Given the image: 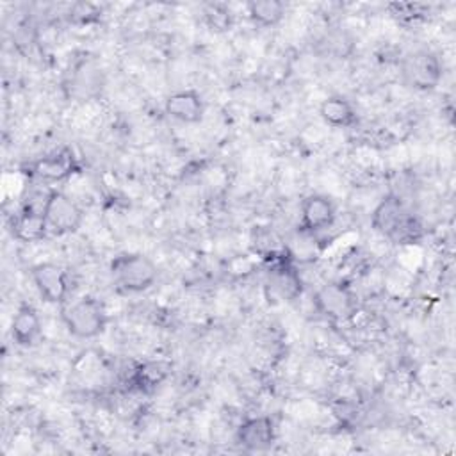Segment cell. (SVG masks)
Returning a JSON list of instances; mask_svg holds the SVG:
<instances>
[{
  "label": "cell",
  "instance_id": "4fadbf2b",
  "mask_svg": "<svg viewBox=\"0 0 456 456\" xmlns=\"http://www.w3.org/2000/svg\"><path fill=\"white\" fill-rule=\"evenodd\" d=\"M73 169H75V157L71 150L62 148L59 151H53L36 160L32 166V175H36L45 182H59L69 176Z\"/></svg>",
  "mask_w": 456,
  "mask_h": 456
},
{
  "label": "cell",
  "instance_id": "5b68a950",
  "mask_svg": "<svg viewBox=\"0 0 456 456\" xmlns=\"http://www.w3.org/2000/svg\"><path fill=\"white\" fill-rule=\"evenodd\" d=\"M84 221L82 208L64 192L50 191L45 207V223L52 235H69L78 232Z\"/></svg>",
  "mask_w": 456,
  "mask_h": 456
},
{
  "label": "cell",
  "instance_id": "277c9868",
  "mask_svg": "<svg viewBox=\"0 0 456 456\" xmlns=\"http://www.w3.org/2000/svg\"><path fill=\"white\" fill-rule=\"evenodd\" d=\"M403 82L417 91H431L440 84L442 64L431 50L410 52L401 62Z\"/></svg>",
  "mask_w": 456,
  "mask_h": 456
},
{
  "label": "cell",
  "instance_id": "30bf717a",
  "mask_svg": "<svg viewBox=\"0 0 456 456\" xmlns=\"http://www.w3.org/2000/svg\"><path fill=\"white\" fill-rule=\"evenodd\" d=\"M237 444L246 451H264L274 444L276 426L267 415H255L244 419L237 428Z\"/></svg>",
  "mask_w": 456,
  "mask_h": 456
},
{
  "label": "cell",
  "instance_id": "7c38bea8",
  "mask_svg": "<svg viewBox=\"0 0 456 456\" xmlns=\"http://www.w3.org/2000/svg\"><path fill=\"white\" fill-rule=\"evenodd\" d=\"M43 333L39 312L30 303H21L11 319V337L21 347L34 346Z\"/></svg>",
  "mask_w": 456,
  "mask_h": 456
},
{
  "label": "cell",
  "instance_id": "8fae6325",
  "mask_svg": "<svg viewBox=\"0 0 456 456\" xmlns=\"http://www.w3.org/2000/svg\"><path fill=\"white\" fill-rule=\"evenodd\" d=\"M164 110L180 123L196 125L205 116V100L196 89H180L164 100Z\"/></svg>",
  "mask_w": 456,
  "mask_h": 456
},
{
  "label": "cell",
  "instance_id": "5bb4252c",
  "mask_svg": "<svg viewBox=\"0 0 456 456\" xmlns=\"http://www.w3.org/2000/svg\"><path fill=\"white\" fill-rule=\"evenodd\" d=\"M319 116L328 126L333 128L353 126L358 119L354 105L342 94L326 96L319 105Z\"/></svg>",
  "mask_w": 456,
  "mask_h": 456
},
{
  "label": "cell",
  "instance_id": "3957f363",
  "mask_svg": "<svg viewBox=\"0 0 456 456\" xmlns=\"http://www.w3.org/2000/svg\"><path fill=\"white\" fill-rule=\"evenodd\" d=\"M109 273L112 281L125 292H144L159 278L157 264L142 253H119L110 260Z\"/></svg>",
  "mask_w": 456,
  "mask_h": 456
},
{
  "label": "cell",
  "instance_id": "7a4b0ae2",
  "mask_svg": "<svg viewBox=\"0 0 456 456\" xmlns=\"http://www.w3.org/2000/svg\"><path fill=\"white\" fill-rule=\"evenodd\" d=\"M370 226L394 242H413L420 230L413 216L408 214L403 201L394 194L385 196L376 205L370 216Z\"/></svg>",
  "mask_w": 456,
  "mask_h": 456
},
{
  "label": "cell",
  "instance_id": "ba28073f",
  "mask_svg": "<svg viewBox=\"0 0 456 456\" xmlns=\"http://www.w3.org/2000/svg\"><path fill=\"white\" fill-rule=\"evenodd\" d=\"M30 278L39 296L52 305H64L69 292L68 271L57 262H39L30 267Z\"/></svg>",
  "mask_w": 456,
  "mask_h": 456
},
{
  "label": "cell",
  "instance_id": "2e32d148",
  "mask_svg": "<svg viewBox=\"0 0 456 456\" xmlns=\"http://www.w3.org/2000/svg\"><path fill=\"white\" fill-rule=\"evenodd\" d=\"M11 233L21 242H39L48 235V228L43 214L20 210L11 223Z\"/></svg>",
  "mask_w": 456,
  "mask_h": 456
},
{
  "label": "cell",
  "instance_id": "52a82bcc",
  "mask_svg": "<svg viewBox=\"0 0 456 456\" xmlns=\"http://www.w3.org/2000/svg\"><path fill=\"white\" fill-rule=\"evenodd\" d=\"M294 260L285 253V256H278L267 271L265 278V292L269 301H294L303 292V281L299 271L292 264Z\"/></svg>",
  "mask_w": 456,
  "mask_h": 456
},
{
  "label": "cell",
  "instance_id": "9a60e30c",
  "mask_svg": "<svg viewBox=\"0 0 456 456\" xmlns=\"http://www.w3.org/2000/svg\"><path fill=\"white\" fill-rule=\"evenodd\" d=\"M169 363L162 362V360H146L139 365H135L134 372H132V387L139 392L150 394L155 392L169 376Z\"/></svg>",
  "mask_w": 456,
  "mask_h": 456
},
{
  "label": "cell",
  "instance_id": "9c48e42d",
  "mask_svg": "<svg viewBox=\"0 0 456 456\" xmlns=\"http://www.w3.org/2000/svg\"><path fill=\"white\" fill-rule=\"evenodd\" d=\"M337 207L326 194H308L299 205V230L319 233L335 223Z\"/></svg>",
  "mask_w": 456,
  "mask_h": 456
},
{
  "label": "cell",
  "instance_id": "e0dca14e",
  "mask_svg": "<svg viewBox=\"0 0 456 456\" xmlns=\"http://www.w3.org/2000/svg\"><path fill=\"white\" fill-rule=\"evenodd\" d=\"M249 20L258 27H274L285 16V4L280 0H251L246 5Z\"/></svg>",
  "mask_w": 456,
  "mask_h": 456
},
{
  "label": "cell",
  "instance_id": "6da1fadb",
  "mask_svg": "<svg viewBox=\"0 0 456 456\" xmlns=\"http://www.w3.org/2000/svg\"><path fill=\"white\" fill-rule=\"evenodd\" d=\"M62 322L75 338H96L109 322L105 303L94 296H82L68 306L61 308Z\"/></svg>",
  "mask_w": 456,
  "mask_h": 456
},
{
  "label": "cell",
  "instance_id": "8992f818",
  "mask_svg": "<svg viewBox=\"0 0 456 456\" xmlns=\"http://www.w3.org/2000/svg\"><path fill=\"white\" fill-rule=\"evenodd\" d=\"M315 310L331 321H342L353 315L356 299L351 285L342 280L328 281L321 285L314 294Z\"/></svg>",
  "mask_w": 456,
  "mask_h": 456
},
{
  "label": "cell",
  "instance_id": "ac0fdd59",
  "mask_svg": "<svg viewBox=\"0 0 456 456\" xmlns=\"http://www.w3.org/2000/svg\"><path fill=\"white\" fill-rule=\"evenodd\" d=\"M80 7H82V9H86V12H87V11H89L93 5H89V4H80V5H78V4H77L73 9L77 11V9H80ZM82 14H84V12H80V14H73V12H71V18H77V16H80V18H82V21H84V16H82ZM86 20L89 21V20H91V16H87V14H86Z\"/></svg>",
  "mask_w": 456,
  "mask_h": 456
}]
</instances>
